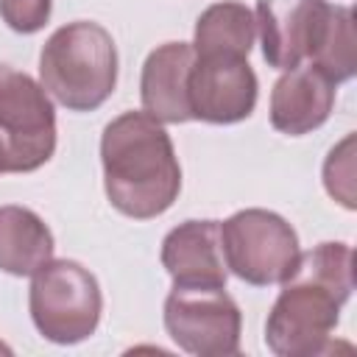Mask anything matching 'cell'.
I'll return each instance as SVG.
<instances>
[{"instance_id": "cell-7", "label": "cell", "mask_w": 357, "mask_h": 357, "mask_svg": "<svg viewBox=\"0 0 357 357\" xmlns=\"http://www.w3.org/2000/svg\"><path fill=\"white\" fill-rule=\"evenodd\" d=\"M165 329L195 357H231L240 351L243 315L226 287H176L165 298Z\"/></svg>"}, {"instance_id": "cell-15", "label": "cell", "mask_w": 357, "mask_h": 357, "mask_svg": "<svg viewBox=\"0 0 357 357\" xmlns=\"http://www.w3.org/2000/svg\"><path fill=\"white\" fill-rule=\"evenodd\" d=\"M318 73H324L335 86L346 84L357 73V36H354V14L349 6H329L326 25L321 39L310 56Z\"/></svg>"}, {"instance_id": "cell-18", "label": "cell", "mask_w": 357, "mask_h": 357, "mask_svg": "<svg viewBox=\"0 0 357 357\" xmlns=\"http://www.w3.org/2000/svg\"><path fill=\"white\" fill-rule=\"evenodd\" d=\"M0 173H3V170H0Z\"/></svg>"}, {"instance_id": "cell-10", "label": "cell", "mask_w": 357, "mask_h": 357, "mask_svg": "<svg viewBox=\"0 0 357 357\" xmlns=\"http://www.w3.org/2000/svg\"><path fill=\"white\" fill-rule=\"evenodd\" d=\"M162 268L176 287H226L220 220H184L162 240Z\"/></svg>"}, {"instance_id": "cell-5", "label": "cell", "mask_w": 357, "mask_h": 357, "mask_svg": "<svg viewBox=\"0 0 357 357\" xmlns=\"http://www.w3.org/2000/svg\"><path fill=\"white\" fill-rule=\"evenodd\" d=\"M56 151L53 98L28 73L0 61V170L31 173Z\"/></svg>"}, {"instance_id": "cell-9", "label": "cell", "mask_w": 357, "mask_h": 357, "mask_svg": "<svg viewBox=\"0 0 357 357\" xmlns=\"http://www.w3.org/2000/svg\"><path fill=\"white\" fill-rule=\"evenodd\" d=\"M326 0H259L254 20L262 59L273 70H293L310 61L329 17Z\"/></svg>"}, {"instance_id": "cell-14", "label": "cell", "mask_w": 357, "mask_h": 357, "mask_svg": "<svg viewBox=\"0 0 357 357\" xmlns=\"http://www.w3.org/2000/svg\"><path fill=\"white\" fill-rule=\"evenodd\" d=\"M254 39H257L254 11L240 0H223L201 11L190 45L201 59L206 56L248 59Z\"/></svg>"}, {"instance_id": "cell-4", "label": "cell", "mask_w": 357, "mask_h": 357, "mask_svg": "<svg viewBox=\"0 0 357 357\" xmlns=\"http://www.w3.org/2000/svg\"><path fill=\"white\" fill-rule=\"evenodd\" d=\"M28 310L45 340L75 346L95 335L103 312V293L95 273L81 262L47 259L31 276Z\"/></svg>"}, {"instance_id": "cell-2", "label": "cell", "mask_w": 357, "mask_h": 357, "mask_svg": "<svg viewBox=\"0 0 357 357\" xmlns=\"http://www.w3.org/2000/svg\"><path fill=\"white\" fill-rule=\"evenodd\" d=\"M103 190L109 204L134 220L167 212L181 192V165L165 123L148 112H123L100 134Z\"/></svg>"}, {"instance_id": "cell-13", "label": "cell", "mask_w": 357, "mask_h": 357, "mask_svg": "<svg viewBox=\"0 0 357 357\" xmlns=\"http://www.w3.org/2000/svg\"><path fill=\"white\" fill-rule=\"evenodd\" d=\"M53 231L28 206H0V271L11 276H33L53 259Z\"/></svg>"}, {"instance_id": "cell-12", "label": "cell", "mask_w": 357, "mask_h": 357, "mask_svg": "<svg viewBox=\"0 0 357 357\" xmlns=\"http://www.w3.org/2000/svg\"><path fill=\"white\" fill-rule=\"evenodd\" d=\"M335 106V84L312 64L284 70L271 92V126L287 137L321 128Z\"/></svg>"}, {"instance_id": "cell-17", "label": "cell", "mask_w": 357, "mask_h": 357, "mask_svg": "<svg viewBox=\"0 0 357 357\" xmlns=\"http://www.w3.org/2000/svg\"><path fill=\"white\" fill-rule=\"evenodd\" d=\"M53 0H0V20L14 33H36L50 20Z\"/></svg>"}, {"instance_id": "cell-1", "label": "cell", "mask_w": 357, "mask_h": 357, "mask_svg": "<svg viewBox=\"0 0 357 357\" xmlns=\"http://www.w3.org/2000/svg\"><path fill=\"white\" fill-rule=\"evenodd\" d=\"M351 290L354 251L349 243H318L298 254L268 312L265 346L276 357H318L332 351V332Z\"/></svg>"}, {"instance_id": "cell-11", "label": "cell", "mask_w": 357, "mask_h": 357, "mask_svg": "<svg viewBox=\"0 0 357 357\" xmlns=\"http://www.w3.org/2000/svg\"><path fill=\"white\" fill-rule=\"evenodd\" d=\"M195 64V50L190 42H165L148 53L139 75L142 112L165 126H178L192 120L187 100V81Z\"/></svg>"}, {"instance_id": "cell-8", "label": "cell", "mask_w": 357, "mask_h": 357, "mask_svg": "<svg viewBox=\"0 0 357 357\" xmlns=\"http://www.w3.org/2000/svg\"><path fill=\"white\" fill-rule=\"evenodd\" d=\"M257 73L248 59L195 56L187 81V100L192 120L212 126H231L248 120L257 106Z\"/></svg>"}, {"instance_id": "cell-3", "label": "cell", "mask_w": 357, "mask_h": 357, "mask_svg": "<svg viewBox=\"0 0 357 357\" xmlns=\"http://www.w3.org/2000/svg\"><path fill=\"white\" fill-rule=\"evenodd\" d=\"M39 84L70 112L100 109L117 86V47L100 22L56 28L39 53Z\"/></svg>"}, {"instance_id": "cell-16", "label": "cell", "mask_w": 357, "mask_h": 357, "mask_svg": "<svg viewBox=\"0 0 357 357\" xmlns=\"http://www.w3.org/2000/svg\"><path fill=\"white\" fill-rule=\"evenodd\" d=\"M324 187L340 206L354 209V134H346L324 162Z\"/></svg>"}, {"instance_id": "cell-6", "label": "cell", "mask_w": 357, "mask_h": 357, "mask_svg": "<svg viewBox=\"0 0 357 357\" xmlns=\"http://www.w3.org/2000/svg\"><path fill=\"white\" fill-rule=\"evenodd\" d=\"M229 273L254 287L282 284L301 254L296 229L271 209H240L220 223Z\"/></svg>"}]
</instances>
